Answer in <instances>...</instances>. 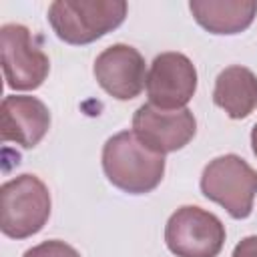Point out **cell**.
<instances>
[{"label":"cell","mask_w":257,"mask_h":257,"mask_svg":"<svg viewBox=\"0 0 257 257\" xmlns=\"http://www.w3.org/2000/svg\"><path fill=\"white\" fill-rule=\"evenodd\" d=\"M201 193L221 205L233 219H247L257 195V171L239 155H221L201 173Z\"/></svg>","instance_id":"obj_4"},{"label":"cell","mask_w":257,"mask_h":257,"mask_svg":"<svg viewBox=\"0 0 257 257\" xmlns=\"http://www.w3.org/2000/svg\"><path fill=\"white\" fill-rule=\"evenodd\" d=\"M50 128L48 106L28 94H8L2 100L0 137L4 143H16L22 149H34Z\"/></svg>","instance_id":"obj_10"},{"label":"cell","mask_w":257,"mask_h":257,"mask_svg":"<svg viewBox=\"0 0 257 257\" xmlns=\"http://www.w3.org/2000/svg\"><path fill=\"white\" fill-rule=\"evenodd\" d=\"M195 22L211 34L231 36L247 30L257 16L255 0H191Z\"/></svg>","instance_id":"obj_11"},{"label":"cell","mask_w":257,"mask_h":257,"mask_svg":"<svg viewBox=\"0 0 257 257\" xmlns=\"http://www.w3.org/2000/svg\"><path fill=\"white\" fill-rule=\"evenodd\" d=\"M126 12L124 0H54L48 6V22L62 42L84 46L118 28Z\"/></svg>","instance_id":"obj_2"},{"label":"cell","mask_w":257,"mask_h":257,"mask_svg":"<svg viewBox=\"0 0 257 257\" xmlns=\"http://www.w3.org/2000/svg\"><path fill=\"white\" fill-rule=\"evenodd\" d=\"M133 133L151 151L167 155L181 151L193 141L197 120L189 108L163 110L147 102L141 104L133 114Z\"/></svg>","instance_id":"obj_8"},{"label":"cell","mask_w":257,"mask_h":257,"mask_svg":"<svg viewBox=\"0 0 257 257\" xmlns=\"http://www.w3.org/2000/svg\"><path fill=\"white\" fill-rule=\"evenodd\" d=\"M225 237L223 221L197 205L179 207L165 225L167 249L177 257H217Z\"/></svg>","instance_id":"obj_5"},{"label":"cell","mask_w":257,"mask_h":257,"mask_svg":"<svg viewBox=\"0 0 257 257\" xmlns=\"http://www.w3.org/2000/svg\"><path fill=\"white\" fill-rule=\"evenodd\" d=\"M149 104L163 110L187 108L197 90V68L183 52H161L147 74Z\"/></svg>","instance_id":"obj_7"},{"label":"cell","mask_w":257,"mask_h":257,"mask_svg":"<svg viewBox=\"0 0 257 257\" xmlns=\"http://www.w3.org/2000/svg\"><path fill=\"white\" fill-rule=\"evenodd\" d=\"M22 257H80V253L60 239H48L26 249Z\"/></svg>","instance_id":"obj_13"},{"label":"cell","mask_w":257,"mask_h":257,"mask_svg":"<svg viewBox=\"0 0 257 257\" xmlns=\"http://www.w3.org/2000/svg\"><path fill=\"white\" fill-rule=\"evenodd\" d=\"M50 191L42 179L24 173L0 187V229L10 239H28L50 219Z\"/></svg>","instance_id":"obj_3"},{"label":"cell","mask_w":257,"mask_h":257,"mask_svg":"<svg viewBox=\"0 0 257 257\" xmlns=\"http://www.w3.org/2000/svg\"><path fill=\"white\" fill-rule=\"evenodd\" d=\"M251 151H253V155L257 157V122H255V126L251 128Z\"/></svg>","instance_id":"obj_15"},{"label":"cell","mask_w":257,"mask_h":257,"mask_svg":"<svg viewBox=\"0 0 257 257\" xmlns=\"http://www.w3.org/2000/svg\"><path fill=\"white\" fill-rule=\"evenodd\" d=\"M165 155L145 147L133 131H120L102 147V171L108 183L128 195L155 191L165 177Z\"/></svg>","instance_id":"obj_1"},{"label":"cell","mask_w":257,"mask_h":257,"mask_svg":"<svg viewBox=\"0 0 257 257\" xmlns=\"http://www.w3.org/2000/svg\"><path fill=\"white\" fill-rule=\"evenodd\" d=\"M0 52L8 88L36 90L42 86L50 72V60L24 24L10 22L0 28Z\"/></svg>","instance_id":"obj_6"},{"label":"cell","mask_w":257,"mask_h":257,"mask_svg":"<svg viewBox=\"0 0 257 257\" xmlns=\"http://www.w3.org/2000/svg\"><path fill=\"white\" fill-rule=\"evenodd\" d=\"M231 257H257V235L243 237V239L235 245Z\"/></svg>","instance_id":"obj_14"},{"label":"cell","mask_w":257,"mask_h":257,"mask_svg":"<svg viewBox=\"0 0 257 257\" xmlns=\"http://www.w3.org/2000/svg\"><path fill=\"white\" fill-rule=\"evenodd\" d=\"M92 74L98 86L116 100L137 98L147 84L143 54L122 42L104 48L96 56Z\"/></svg>","instance_id":"obj_9"},{"label":"cell","mask_w":257,"mask_h":257,"mask_svg":"<svg viewBox=\"0 0 257 257\" xmlns=\"http://www.w3.org/2000/svg\"><path fill=\"white\" fill-rule=\"evenodd\" d=\"M213 102L233 120L247 118L257 108V74L241 64L223 68L215 78Z\"/></svg>","instance_id":"obj_12"}]
</instances>
